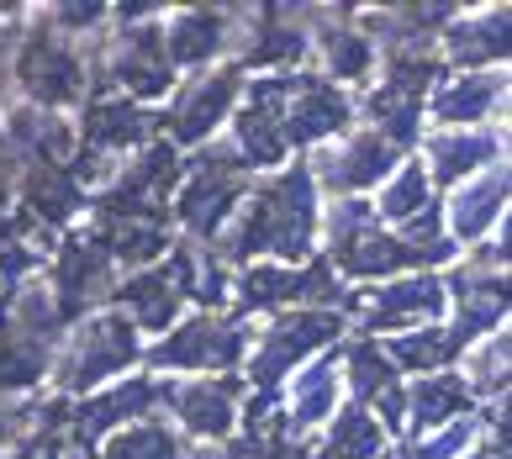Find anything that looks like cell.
Returning <instances> with one entry per match:
<instances>
[{"label": "cell", "mask_w": 512, "mask_h": 459, "mask_svg": "<svg viewBox=\"0 0 512 459\" xmlns=\"http://www.w3.org/2000/svg\"><path fill=\"white\" fill-rule=\"evenodd\" d=\"M317 185L307 164H286L275 175H264L249 185V196L238 201L233 222L222 227V238L212 243V254L222 264H307L317 243Z\"/></svg>", "instance_id": "1"}, {"label": "cell", "mask_w": 512, "mask_h": 459, "mask_svg": "<svg viewBox=\"0 0 512 459\" xmlns=\"http://www.w3.org/2000/svg\"><path fill=\"white\" fill-rule=\"evenodd\" d=\"M317 233H328V259L338 280H396V275H417L433 270V264L454 259V243H412L402 233L375 222L370 201H333L328 217L317 222Z\"/></svg>", "instance_id": "2"}, {"label": "cell", "mask_w": 512, "mask_h": 459, "mask_svg": "<svg viewBox=\"0 0 512 459\" xmlns=\"http://www.w3.org/2000/svg\"><path fill=\"white\" fill-rule=\"evenodd\" d=\"M138 359H143V338L122 312H90L80 322H69V333L53 349L48 375L64 401H85L101 386H111V380H122Z\"/></svg>", "instance_id": "3"}, {"label": "cell", "mask_w": 512, "mask_h": 459, "mask_svg": "<svg viewBox=\"0 0 512 459\" xmlns=\"http://www.w3.org/2000/svg\"><path fill=\"white\" fill-rule=\"evenodd\" d=\"M64 338L59 306H53L48 285H16L0 291V396H22L48 375L53 349Z\"/></svg>", "instance_id": "4"}, {"label": "cell", "mask_w": 512, "mask_h": 459, "mask_svg": "<svg viewBox=\"0 0 512 459\" xmlns=\"http://www.w3.org/2000/svg\"><path fill=\"white\" fill-rule=\"evenodd\" d=\"M11 85L27 95V106L37 111H69V106H85L90 101V64H85V48H74L69 37H59L43 11L27 16V32H16V48H11Z\"/></svg>", "instance_id": "5"}, {"label": "cell", "mask_w": 512, "mask_h": 459, "mask_svg": "<svg viewBox=\"0 0 512 459\" xmlns=\"http://www.w3.org/2000/svg\"><path fill=\"white\" fill-rule=\"evenodd\" d=\"M233 317H259V312H291V306H317V312H354L359 291H349L333 275V264L312 254L307 264H249L233 280Z\"/></svg>", "instance_id": "6"}, {"label": "cell", "mask_w": 512, "mask_h": 459, "mask_svg": "<svg viewBox=\"0 0 512 459\" xmlns=\"http://www.w3.org/2000/svg\"><path fill=\"white\" fill-rule=\"evenodd\" d=\"M444 80V59L433 48H396L386 53V74L365 90V117H370V132L407 153L423 132V106L433 85Z\"/></svg>", "instance_id": "7"}, {"label": "cell", "mask_w": 512, "mask_h": 459, "mask_svg": "<svg viewBox=\"0 0 512 459\" xmlns=\"http://www.w3.org/2000/svg\"><path fill=\"white\" fill-rule=\"evenodd\" d=\"M344 338V317L338 312H317V306H291V312H275V322L264 333L249 338V354H243V375L249 391H280L286 375L312 365L322 349Z\"/></svg>", "instance_id": "8"}, {"label": "cell", "mask_w": 512, "mask_h": 459, "mask_svg": "<svg viewBox=\"0 0 512 459\" xmlns=\"http://www.w3.org/2000/svg\"><path fill=\"white\" fill-rule=\"evenodd\" d=\"M243 196H249V169H243V159L227 143H206L196 159L185 164L180 190H175V212L169 217H175L196 243L212 248L222 238V227L233 222Z\"/></svg>", "instance_id": "9"}, {"label": "cell", "mask_w": 512, "mask_h": 459, "mask_svg": "<svg viewBox=\"0 0 512 459\" xmlns=\"http://www.w3.org/2000/svg\"><path fill=\"white\" fill-rule=\"evenodd\" d=\"M196 264H201V248L196 243H169V254L148 270H132L127 280L111 285V301L122 306V317L132 322L138 333H169L191 301V285H196ZM111 306V312H117Z\"/></svg>", "instance_id": "10"}, {"label": "cell", "mask_w": 512, "mask_h": 459, "mask_svg": "<svg viewBox=\"0 0 512 459\" xmlns=\"http://www.w3.org/2000/svg\"><path fill=\"white\" fill-rule=\"evenodd\" d=\"M249 85V74H243L233 59L217 64V69H201L196 80H185L175 95H169L164 106V143L169 148H206L217 138V127L238 111V95Z\"/></svg>", "instance_id": "11"}, {"label": "cell", "mask_w": 512, "mask_h": 459, "mask_svg": "<svg viewBox=\"0 0 512 459\" xmlns=\"http://www.w3.org/2000/svg\"><path fill=\"white\" fill-rule=\"evenodd\" d=\"M249 328L238 317H222V312H196L169 328V338H159L154 349H143V359L154 370H238L243 354H249Z\"/></svg>", "instance_id": "12"}, {"label": "cell", "mask_w": 512, "mask_h": 459, "mask_svg": "<svg viewBox=\"0 0 512 459\" xmlns=\"http://www.w3.org/2000/svg\"><path fill=\"white\" fill-rule=\"evenodd\" d=\"M296 90V74H259V80L243 85L238 95V111L227 122H233V148L243 169H275L286 164V101Z\"/></svg>", "instance_id": "13"}, {"label": "cell", "mask_w": 512, "mask_h": 459, "mask_svg": "<svg viewBox=\"0 0 512 459\" xmlns=\"http://www.w3.org/2000/svg\"><path fill=\"white\" fill-rule=\"evenodd\" d=\"M111 285H117V259H111L106 238L96 227H74V233L59 243V259H53V306H59V322L90 317V306H101L111 296Z\"/></svg>", "instance_id": "14"}, {"label": "cell", "mask_w": 512, "mask_h": 459, "mask_svg": "<svg viewBox=\"0 0 512 459\" xmlns=\"http://www.w3.org/2000/svg\"><path fill=\"white\" fill-rule=\"evenodd\" d=\"M354 312H359V338H375V333L396 338V333H412V328H433V322L449 312L444 275H433V270L396 275V280L381 285V291L359 296Z\"/></svg>", "instance_id": "15"}, {"label": "cell", "mask_w": 512, "mask_h": 459, "mask_svg": "<svg viewBox=\"0 0 512 459\" xmlns=\"http://www.w3.org/2000/svg\"><path fill=\"white\" fill-rule=\"evenodd\" d=\"M238 375H191V380H159V407L180 423L196 444H227L238 428Z\"/></svg>", "instance_id": "16"}, {"label": "cell", "mask_w": 512, "mask_h": 459, "mask_svg": "<svg viewBox=\"0 0 512 459\" xmlns=\"http://www.w3.org/2000/svg\"><path fill=\"white\" fill-rule=\"evenodd\" d=\"M238 48H233V64L243 74H286L312 53V32L301 22V6H254V11H238Z\"/></svg>", "instance_id": "17"}, {"label": "cell", "mask_w": 512, "mask_h": 459, "mask_svg": "<svg viewBox=\"0 0 512 459\" xmlns=\"http://www.w3.org/2000/svg\"><path fill=\"white\" fill-rule=\"evenodd\" d=\"M402 164V153H396L381 132L359 127V132H344V138H333V148H322L312 159V185L328 190V196H365L370 185H386L391 169Z\"/></svg>", "instance_id": "18"}, {"label": "cell", "mask_w": 512, "mask_h": 459, "mask_svg": "<svg viewBox=\"0 0 512 459\" xmlns=\"http://www.w3.org/2000/svg\"><path fill=\"white\" fill-rule=\"evenodd\" d=\"M159 412V380L154 375H122L117 386H101L96 396L74 401L69 412V444L90 454L106 433H117L127 423H143V417Z\"/></svg>", "instance_id": "19"}, {"label": "cell", "mask_w": 512, "mask_h": 459, "mask_svg": "<svg viewBox=\"0 0 512 459\" xmlns=\"http://www.w3.org/2000/svg\"><path fill=\"white\" fill-rule=\"evenodd\" d=\"M338 375L354 391V407H365L386 433H402V407H407V380L402 370L386 359V349L375 338H349L344 359H338Z\"/></svg>", "instance_id": "20"}, {"label": "cell", "mask_w": 512, "mask_h": 459, "mask_svg": "<svg viewBox=\"0 0 512 459\" xmlns=\"http://www.w3.org/2000/svg\"><path fill=\"white\" fill-rule=\"evenodd\" d=\"M354 122V101L349 90H338L322 74H296V90L286 101V148H317L344 138Z\"/></svg>", "instance_id": "21"}, {"label": "cell", "mask_w": 512, "mask_h": 459, "mask_svg": "<svg viewBox=\"0 0 512 459\" xmlns=\"http://www.w3.org/2000/svg\"><path fill=\"white\" fill-rule=\"evenodd\" d=\"M301 22H317V53H322V64H328V74L322 80H333L338 90L344 85H370V69L375 59H381V48L370 43L354 22V11L349 6H301Z\"/></svg>", "instance_id": "22"}, {"label": "cell", "mask_w": 512, "mask_h": 459, "mask_svg": "<svg viewBox=\"0 0 512 459\" xmlns=\"http://www.w3.org/2000/svg\"><path fill=\"white\" fill-rule=\"evenodd\" d=\"M502 101H507V74L502 69H481V74L439 80L423 111L439 122V132H470V127H486V117L502 111Z\"/></svg>", "instance_id": "23"}, {"label": "cell", "mask_w": 512, "mask_h": 459, "mask_svg": "<svg viewBox=\"0 0 512 459\" xmlns=\"http://www.w3.org/2000/svg\"><path fill=\"white\" fill-rule=\"evenodd\" d=\"M238 37V11L201 6V11H175L164 22V53L175 69H212Z\"/></svg>", "instance_id": "24"}, {"label": "cell", "mask_w": 512, "mask_h": 459, "mask_svg": "<svg viewBox=\"0 0 512 459\" xmlns=\"http://www.w3.org/2000/svg\"><path fill=\"white\" fill-rule=\"evenodd\" d=\"M502 159H507L502 127H470V132H433L423 169H428L433 190H439V185H465V180H476L481 169L502 164Z\"/></svg>", "instance_id": "25"}, {"label": "cell", "mask_w": 512, "mask_h": 459, "mask_svg": "<svg viewBox=\"0 0 512 459\" xmlns=\"http://www.w3.org/2000/svg\"><path fill=\"white\" fill-rule=\"evenodd\" d=\"M507 212V159L481 169L476 180H465L460 190H454V201L444 206V238L449 243H481L491 227L502 222Z\"/></svg>", "instance_id": "26"}, {"label": "cell", "mask_w": 512, "mask_h": 459, "mask_svg": "<svg viewBox=\"0 0 512 459\" xmlns=\"http://www.w3.org/2000/svg\"><path fill=\"white\" fill-rule=\"evenodd\" d=\"M507 32H512V11L507 6H486V11H460L439 32V43H444L449 64H460L465 74H481V69L507 59Z\"/></svg>", "instance_id": "27"}, {"label": "cell", "mask_w": 512, "mask_h": 459, "mask_svg": "<svg viewBox=\"0 0 512 459\" xmlns=\"http://www.w3.org/2000/svg\"><path fill=\"white\" fill-rule=\"evenodd\" d=\"M338 391H344V375H338V354L328 349L312 365H301V375L291 380V396H280V428L291 438H307L338 412Z\"/></svg>", "instance_id": "28"}, {"label": "cell", "mask_w": 512, "mask_h": 459, "mask_svg": "<svg viewBox=\"0 0 512 459\" xmlns=\"http://www.w3.org/2000/svg\"><path fill=\"white\" fill-rule=\"evenodd\" d=\"M16 190H22V212L43 227L48 238L64 233V227L80 217V206L90 201L85 185L69 175V164H22Z\"/></svg>", "instance_id": "29"}, {"label": "cell", "mask_w": 512, "mask_h": 459, "mask_svg": "<svg viewBox=\"0 0 512 459\" xmlns=\"http://www.w3.org/2000/svg\"><path fill=\"white\" fill-rule=\"evenodd\" d=\"M0 143H6L22 164H69L74 122L22 101V106H6V117H0Z\"/></svg>", "instance_id": "30"}, {"label": "cell", "mask_w": 512, "mask_h": 459, "mask_svg": "<svg viewBox=\"0 0 512 459\" xmlns=\"http://www.w3.org/2000/svg\"><path fill=\"white\" fill-rule=\"evenodd\" d=\"M460 417H476V396L460 375H417L407 386V407H402V433L423 438L433 428H449Z\"/></svg>", "instance_id": "31"}, {"label": "cell", "mask_w": 512, "mask_h": 459, "mask_svg": "<svg viewBox=\"0 0 512 459\" xmlns=\"http://www.w3.org/2000/svg\"><path fill=\"white\" fill-rule=\"evenodd\" d=\"M386 349V359L396 370H402V380L407 375H444L454 359L465 354V343L454 338L449 328H439V322H433V328H412V333H396L391 343H381Z\"/></svg>", "instance_id": "32"}, {"label": "cell", "mask_w": 512, "mask_h": 459, "mask_svg": "<svg viewBox=\"0 0 512 459\" xmlns=\"http://www.w3.org/2000/svg\"><path fill=\"white\" fill-rule=\"evenodd\" d=\"M433 206H439V201H433V180H428L423 159H402L391 169V180L381 185V201H375L370 212H375L381 227H407L423 212H433Z\"/></svg>", "instance_id": "33"}, {"label": "cell", "mask_w": 512, "mask_h": 459, "mask_svg": "<svg viewBox=\"0 0 512 459\" xmlns=\"http://www.w3.org/2000/svg\"><path fill=\"white\" fill-rule=\"evenodd\" d=\"M391 449V433L375 423L365 407H338L328 417V438H322V449L312 459H386Z\"/></svg>", "instance_id": "34"}, {"label": "cell", "mask_w": 512, "mask_h": 459, "mask_svg": "<svg viewBox=\"0 0 512 459\" xmlns=\"http://www.w3.org/2000/svg\"><path fill=\"white\" fill-rule=\"evenodd\" d=\"M101 459H191V444L175 423L164 417H143V423H127L117 433L101 438Z\"/></svg>", "instance_id": "35"}, {"label": "cell", "mask_w": 512, "mask_h": 459, "mask_svg": "<svg viewBox=\"0 0 512 459\" xmlns=\"http://www.w3.org/2000/svg\"><path fill=\"white\" fill-rule=\"evenodd\" d=\"M69 412H74V401H64V396L32 401L27 433L16 438L0 459H64V449H69Z\"/></svg>", "instance_id": "36"}, {"label": "cell", "mask_w": 512, "mask_h": 459, "mask_svg": "<svg viewBox=\"0 0 512 459\" xmlns=\"http://www.w3.org/2000/svg\"><path fill=\"white\" fill-rule=\"evenodd\" d=\"M507 328H497V333H486L481 343H470V349L460 354L465 359V386H470V396L476 401H507Z\"/></svg>", "instance_id": "37"}, {"label": "cell", "mask_w": 512, "mask_h": 459, "mask_svg": "<svg viewBox=\"0 0 512 459\" xmlns=\"http://www.w3.org/2000/svg\"><path fill=\"white\" fill-rule=\"evenodd\" d=\"M222 459H312V449L280 428V412H275L270 423L243 428V433L227 438V454H222Z\"/></svg>", "instance_id": "38"}, {"label": "cell", "mask_w": 512, "mask_h": 459, "mask_svg": "<svg viewBox=\"0 0 512 459\" xmlns=\"http://www.w3.org/2000/svg\"><path fill=\"white\" fill-rule=\"evenodd\" d=\"M476 438H481V417H460V423L433 428L423 438H402L396 449H386V459H460Z\"/></svg>", "instance_id": "39"}, {"label": "cell", "mask_w": 512, "mask_h": 459, "mask_svg": "<svg viewBox=\"0 0 512 459\" xmlns=\"http://www.w3.org/2000/svg\"><path fill=\"white\" fill-rule=\"evenodd\" d=\"M43 22L59 32V37H69V43H74V32H96V27H106V22H111V6H48Z\"/></svg>", "instance_id": "40"}, {"label": "cell", "mask_w": 512, "mask_h": 459, "mask_svg": "<svg viewBox=\"0 0 512 459\" xmlns=\"http://www.w3.org/2000/svg\"><path fill=\"white\" fill-rule=\"evenodd\" d=\"M27 417H32V401H6L0 396V454L27 433Z\"/></svg>", "instance_id": "41"}, {"label": "cell", "mask_w": 512, "mask_h": 459, "mask_svg": "<svg viewBox=\"0 0 512 459\" xmlns=\"http://www.w3.org/2000/svg\"><path fill=\"white\" fill-rule=\"evenodd\" d=\"M16 180H22V159L0 143V217L11 212V196H16Z\"/></svg>", "instance_id": "42"}, {"label": "cell", "mask_w": 512, "mask_h": 459, "mask_svg": "<svg viewBox=\"0 0 512 459\" xmlns=\"http://www.w3.org/2000/svg\"><path fill=\"white\" fill-rule=\"evenodd\" d=\"M476 459H507V454H491V449H486V454H476Z\"/></svg>", "instance_id": "43"}, {"label": "cell", "mask_w": 512, "mask_h": 459, "mask_svg": "<svg viewBox=\"0 0 512 459\" xmlns=\"http://www.w3.org/2000/svg\"><path fill=\"white\" fill-rule=\"evenodd\" d=\"M74 459H90V454H74Z\"/></svg>", "instance_id": "44"}]
</instances>
